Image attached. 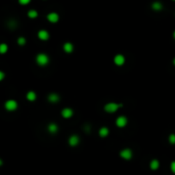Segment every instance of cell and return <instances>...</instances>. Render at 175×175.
<instances>
[{"instance_id":"cell-1","label":"cell","mask_w":175,"mask_h":175,"mask_svg":"<svg viewBox=\"0 0 175 175\" xmlns=\"http://www.w3.org/2000/svg\"><path fill=\"white\" fill-rule=\"evenodd\" d=\"M48 61H49L48 56H47L46 54L41 53L37 56V63H38L40 66H45V65L48 63Z\"/></svg>"},{"instance_id":"cell-2","label":"cell","mask_w":175,"mask_h":175,"mask_svg":"<svg viewBox=\"0 0 175 175\" xmlns=\"http://www.w3.org/2000/svg\"><path fill=\"white\" fill-rule=\"evenodd\" d=\"M120 107H122L121 104H120V105H116V104H108V105L105 107V110L109 113H114V112H116L117 110H118V108H120Z\"/></svg>"},{"instance_id":"cell-3","label":"cell","mask_w":175,"mask_h":175,"mask_svg":"<svg viewBox=\"0 0 175 175\" xmlns=\"http://www.w3.org/2000/svg\"><path fill=\"white\" fill-rule=\"evenodd\" d=\"M17 102H15V100H8V102H6V104H5V108L8 110V111H15V109H17Z\"/></svg>"},{"instance_id":"cell-4","label":"cell","mask_w":175,"mask_h":175,"mask_svg":"<svg viewBox=\"0 0 175 175\" xmlns=\"http://www.w3.org/2000/svg\"><path fill=\"white\" fill-rule=\"evenodd\" d=\"M121 157L123 159H125V160H129V159H131V157H132V152L130 151V150H128V148L123 150V151L121 152Z\"/></svg>"},{"instance_id":"cell-5","label":"cell","mask_w":175,"mask_h":175,"mask_svg":"<svg viewBox=\"0 0 175 175\" xmlns=\"http://www.w3.org/2000/svg\"><path fill=\"white\" fill-rule=\"evenodd\" d=\"M116 123L118 127H124L125 125L127 124V119L125 117H119V118L117 119Z\"/></svg>"},{"instance_id":"cell-6","label":"cell","mask_w":175,"mask_h":175,"mask_svg":"<svg viewBox=\"0 0 175 175\" xmlns=\"http://www.w3.org/2000/svg\"><path fill=\"white\" fill-rule=\"evenodd\" d=\"M124 61H125L124 56L121 55V54H118V55L115 56V63L118 65V66H122L124 63Z\"/></svg>"},{"instance_id":"cell-7","label":"cell","mask_w":175,"mask_h":175,"mask_svg":"<svg viewBox=\"0 0 175 175\" xmlns=\"http://www.w3.org/2000/svg\"><path fill=\"white\" fill-rule=\"evenodd\" d=\"M38 37L41 39V40H47V39L49 38V34L45 31V30H41V31H39Z\"/></svg>"},{"instance_id":"cell-8","label":"cell","mask_w":175,"mask_h":175,"mask_svg":"<svg viewBox=\"0 0 175 175\" xmlns=\"http://www.w3.org/2000/svg\"><path fill=\"white\" fill-rule=\"evenodd\" d=\"M47 19H48L51 23H56L58 21V15L57 13H55V12H51V13H49L48 15Z\"/></svg>"},{"instance_id":"cell-9","label":"cell","mask_w":175,"mask_h":175,"mask_svg":"<svg viewBox=\"0 0 175 175\" xmlns=\"http://www.w3.org/2000/svg\"><path fill=\"white\" fill-rule=\"evenodd\" d=\"M69 142H70L71 146H77L78 142H79V137H78L77 135H73L70 137V140H69Z\"/></svg>"},{"instance_id":"cell-10","label":"cell","mask_w":175,"mask_h":175,"mask_svg":"<svg viewBox=\"0 0 175 175\" xmlns=\"http://www.w3.org/2000/svg\"><path fill=\"white\" fill-rule=\"evenodd\" d=\"M61 115H63V118H70V117H72V115H73V111L71 109H65V110H63Z\"/></svg>"},{"instance_id":"cell-11","label":"cell","mask_w":175,"mask_h":175,"mask_svg":"<svg viewBox=\"0 0 175 175\" xmlns=\"http://www.w3.org/2000/svg\"><path fill=\"white\" fill-rule=\"evenodd\" d=\"M48 100H50L51 102H56L58 100H59V97H58V95L55 94V93H51V94L49 95Z\"/></svg>"},{"instance_id":"cell-12","label":"cell","mask_w":175,"mask_h":175,"mask_svg":"<svg viewBox=\"0 0 175 175\" xmlns=\"http://www.w3.org/2000/svg\"><path fill=\"white\" fill-rule=\"evenodd\" d=\"M73 45L71 43H66L65 45H63V49H65V51L66 52H72L73 51Z\"/></svg>"},{"instance_id":"cell-13","label":"cell","mask_w":175,"mask_h":175,"mask_svg":"<svg viewBox=\"0 0 175 175\" xmlns=\"http://www.w3.org/2000/svg\"><path fill=\"white\" fill-rule=\"evenodd\" d=\"M27 98L29 100H31V102H34V100H36V93L33 92V91H30V92L27 94Z\"/></svg>"},{"instance_id":"cell-14","label":"cell","mask_w":175,"mask_h":175,"mask_svg":"<svg viewBox=\"0 0 175 175\" xmlns=\"http://www.w3.org/2000/svg\"><path fill=\"white\" fill-rule=\"evenodd\" d=\"M100 136H102V137L107 136L108 134H109V130H108V128H106V127H102V128L100 130Z\"/></svg>"},{"instance_id":"cell-15","label":"cell","mask_w":175,"mask_h":175,"mask_svg":"<svg viewBox=\"0 0 175 175\" xmlns=\"http://www.w3.org/2000/svg\"><path fill=\"white\" fill-rule=\"evenodd\" d=\"M48 130L51 132V133H55V132L57 131V126H56L55 124H50L48 127Z\"/></svg>"},{"instance_id":"cell-16","label":"cell","mask_w":175,"mask_h":175,"mask_svg":"<svg viewBox=\"0 0 175 175\" xmlns=\"http://www.w3.org/2000/svg\"><path fill=\"white\" fill-rule=\"evenodd\" d=\"M151 168L153 169V170H156V169H158V168H159V162H158V161H157V160L152 161Z\"/></svg>"},{"instance_id":"cell-17","label":"cell","mask_w":175,"mask_h":175,"mask_svg":"<svg viewBox=\"0 0 175 175\" xmlns=\"http://www.w3.org/2000/svg\"><path fill=\"white\" fill-rule=\"evenodd\" d=\"M162 7H163V6H162V4H161L160 2H155L153 4V8L156 10H161L162 9Z\"/></svg>"},{"instance_id":"cell-18","label":"cell","mask_w":175,"mask_h":175,"mask_svg":"<svg viewBox=\"0 0 175 175\" xmlns=\"http://www.w3.org/2000/svg\"><path fill=\"white\" fill-rule=\"evenodd\" d=\"M7 51V45L6 44H1L0 45V52L1 53H5Z\"/></svg>"},{"instance_id":"cell-19","label":"cell","mask_w":175,"mask_h":175,"mask_svg":"<svg viewBox=\"0 0 175 175\" xmlns=\"http://www.w3.org/2000/svg\"><path fill=\"white\" fill-rule=\"evenodd\" d=\"M28 15H29V17H31V19H34V17H36L37 15H37V11H36V10H30Z\"/></svg>"},{"instance_id":"cell-20","label":"cell","mask_w":175,"mask_h":175,"mask_svg":"<svg viewBox=\"0 0 175 175\" xmlns=\"http://www.w3.org/2000/svg\"><path fill=\"white\" fill-rule=\"evenodd\" d=\"M17 42H19V44H21V45H24V44L26 43V39L23 38V37H21V38H19Z\"/></svg>"},{"instance_id":"cell-21","label":"cell","mask_w":175,"mask_h":175,"mask_svg":"<svg viewBox=\"0 0 175 175\" xmlns=\"http://www.w3.org/2000/svg\"><path fill=\"white\" fill-rule=\"evenodd\" d=\"M169 139H170V142H171V144H175V134H171V135H170V138H169Z\"/></svg>"},{"instance_id":"cell-22","label":"cell","mask_w":175,"mask_h":175,"mask_svg":"<svg viewBox=\"0 0 175 175\" xmlns=\"http://www.w3.org/2000/svg\"><path fill=\"white\" fill-rule=\"evenodd\" d=\"M19 3L21 4H23V5H26V4H28V3L30 2V0H19Z\"/></svg>"},{"instance_id":"cell-23","label":"cell","mask_w":175,"mask_h":175,"mask_svg":"<svg viewBox=\"0 0 175 175\" xmlns=\"http://www.w3.org/2000/svg\"><path fill=\"white\" fill-rule=\"evenodd\" d=\"M171 169H172V171L175 173V162H173V163L171 164Z\"/></svg>"},{"instance_id":"cell-24","label":"cell","mask_w":175,"mask_h":175,"mask_svg":"<svg viewBox=\"0 0 175 175\" xmlns=\"http://www.w3.org/2000/svg\"><path fill=\"white\" fill-rule=\"evenodd\" d=\"M3 78H4V74L2 72H0V80H2Z\"/></svg>"},{"instance_id":"cell-25","label":"cell","mask_w":175,"mask_h":175,"mask_svg":"<svg viewBox=\"0 0 175 175\" xmlns=\"http://www.w3.org/2000/svg\"><path fill=\"white\" fill-rule=\"evenodd\" d=\"M174 38H175V32H174Z\"/></svg>"},{"instance_id":"cell-26","label":"cell","mask_w":175,"mask_h":175,"mask_svg":"<svg viewBox=\"0 0 175 175\" xmlns=\"http://www.w3.org/2000/svg\"><path fill=\"white\" fill-rule=\"evenodd\" d=\"M174 65H175V59H174Z\"/></svg>"},{"instance_id":"cell-27","label":"cell","mask_w":175,"mask_h":175,"mask_svg":"<svg viewBox=\"0 0 175 175\" xmlns=\"http://www.w3.org/2000/svg\"><path fill=\"white\" fill-rule=\"evenodd\" d=\"M174 1H175V0H174Z\"/></svg>"}]
</instances>
